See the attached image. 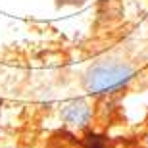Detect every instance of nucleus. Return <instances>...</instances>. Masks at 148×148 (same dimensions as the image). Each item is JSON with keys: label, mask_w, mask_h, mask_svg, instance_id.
Segmentation results:
<instances>
[{"label": "nucleus", "mask_w": 148, "mask_h": 148, "mask_svg": "<svg viewBox=\"0 0 148 148\" xmlns=\"http://www.w3.org/2000/svg\"><path fill=\"white\" fill-rule=\"evenodd\" d=\"M135 75V67L121 58H102L88 66L83 83L85 90L92 96L115 94L125 88Z\"/></svg>", "instance_id": "obj_1"}, {"label": "nucleus", "mask_w": 148, "mask_h": 148, "mask_svg": "<svg viewBox=\"0 0 148 148\" xmlns=\"http://www.w3.org/2000/svg\"><path fill=\"white\" fill-rule=\"evenodd\" d=\"M94 104L88 98H73L62 106L60 117L67 127L71 129H83L92 121Z\"/></svg>", "instance_id": "obj_2"}, {"label": "nucleus", "mask_w": 148, "mask_h": 148, "mask_svg": "<svg viewBox=\"0 0 148 148\" xmlns=\"http://www.w3.org/2000/svg\"><path fill=\"white\" fill-rule=\"evenodd\" d=\"M140 144H143V148H148V131L144 133V137H143V140H140Z\"/></svg>", "instance_id": "obj_3"}]
</instances>
